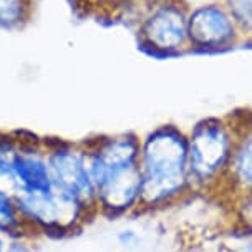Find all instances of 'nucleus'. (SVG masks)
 Masks as SVG:
<instances>
[{"label":"nucleus","mask_w":252,"mask_h":252,"mask_svg":"<svg viewBox=\"0 0 252 252\" xmlns=\"http://www.w3.org/2000/svg\"><path fill=\"white\" fill-rule=\"evenodd\" d=\"M98 216L121 219L141 214V171L139 164L116 168L93 179Z\"/></svg>","instance_id":"nucleus-7"},{"label":"nucleus","mask_w":252,"mask_h":252,"mask_svg":"<svg viewBox=\"0 0 252 252\" xmlns=\"http://www.w3.org/2000/svg\"><path fill=\"white\" fill-rule=\"evenodd\" d=\"M232 199V214L236 218V224L252 236V192H244Z\"/></svg>","instance_id":"nucleus-15"},{"label":"nucleus","mask_w":252,"mask_h":252,"mask_svg":"<svg viewBox=\"0 0 252 252\" xmlns=\"http://www.w3.org/2000/svg\"><path fill=\"white\" fill-rule=\"evenodd\" d=\"M10 166L22 194L52 188L45 136L17 131V148L10 159Z\"/></svg>","instance_id":"nucleus-8"},{"label":"nucleus","mask_w":252,"mask_h":252,"mask_svg":"<svg viewBox=\"0 0 252 252\" xmlns=\"http://www.w3.org/2000/svg\"><path fill=\"white\" fill-rule=\"evenodd\" d=\"M0 252H8V236L0 232Z\"/></svg>","instance_id":"nucleus-18"},{"label":"nucleus","mask_w":252,"mask_h":252,"mask_svg":"<svg viewBox=\"0 0 252 252\" xmlns=\"http://www.w3.org/2000/svg\"><path fill=\"white\" fill-rule=\"evenodd\" d=\"M239 29L246 47H252V0H224Z\"/></svg>","instance_id":"nucleus-14"},{"label":"nucleus","mask_w":252,"mask_h":252,"mask_svg":"<svg viewBox=\"0 0 252 252\" xmlns=\"http://www.w3.org/2000/svg\"><path fill=\"white\" fill-rule=\"evenodd\" d=\"M189 0H156L133 32L138 48L158 60L189 55Z\"/></svg>","instance_id":"nucleus-4"},{"label":"nucleus","mask_w":252,"mask_h":252,"mask_svg":"<svg viewBox=\"0 0 252 252\" xmlns=\"http://www.w3.org/2000/svg\"><path fill=\"white\" fill-rule=\"evenodd\" d=\"M17 204L27 232L33 237L65 239L82 232L98 218L94 211L53 186L43 191L24 192L17 197Z\"/></svg>","instance_id":"nucleus-3"},{"label":"nucleus","mask_w":252,"mask_h":252,"mask_svg":"<svg viewBox=\"0 0 252 252\" xmlns=\"http://www.w3.org/2000/svg\"><path fill=\"white\" fill-rule=\"evenodd\" d=\"M48 169L52 186L68 196L78 199L88 209L96 211V189L88 163V153L82 141H71L63 138H47Z\"/></svg>","instance_id":"nucleus-5"},{"label":"nucleus","mask_w":252,"mask_h":252,"mask_svg":"<svg viewBox=\"0 0 252 252\" xmlns=\"http://www.w3.org/2000/svg\"><path fill=\"white\" fill-rule=\"evenodd\" d=\"M115 241L121 249H125L126 252H133L138 251L143 244V234L133 226H125L116 231L115 234Z\"/></svg>","instance_id":"nucleus-16"},{"label":"nucleus","mask_w":252,"mask_h":252,"mask_svg":"<svg viewBox=\"0 0 252 252\" xmlns=\"http://www.w3.org/2000/svg\"><path fill=\"white\" fill-rule=\"evenodd\" d=\"M222 192H232V197L252 192V111H239V134L227 169Z\"/></svg>","instance_id":"nucleus-9"},{"label":"nucleus","mask_w":252,"mask_h":252,"mask_svg":"<svg viewBox=\"0 0 252 252\" xmlns=\"http://www.w3.org/2000/svg\"><path fill=\"white\" fill-rule=\"evenodd\" d=\"M141 214L158 213L192 196L188 169V131L161 125L139 139Z\"/></svg>","instance_id":"nucleus-1"},{"label":"nucleus","mask_w":252,"mask_h":252,"mask_svg":"<svg viewBox=\"0 0 252 252\" xmlns=\"http://www.w3.org/2000/svg\"><path fill=\"white\" fill-rule=\"evenodd\" d=\"M0 232L7 234V236L27 232L19 204H17V197L3 191H0Z\"/></svg>","instance_id":"nucleus-12"},{"label":"nucleus","mask_w":252,"mask_h":252,"mask_svg":"<svg viewBox=\"0 0 252 252\" xmlns=\"http://www.w3.org/2000/svg\"><path fill=\"white\" fill-rule=\"evenodd\" d=\"M191 53H226L244 48L246 42L224 0H199L189 8Z\"/></svg>","instance_id":"nucleus-6"},{"label":"nucleus","mask_w":252,"mask_h":252,"mask_svg":"<svg viewBox=\"0 0 252 252\" xmlns=\"http://www.w3.org/2000/svg\"><path fill=\"white\" fill-rule=\"evenodd\" d=\"M156 0H123L115 8H111L101 22L103 25L123 27L133 33L141 20L146 17Z\"/></svg>","instance_id":"nucleus-10"},{"label":"nucleus","mask_w":252,"mask_h":252,"mask_svg":"<svg viewBox=\"0 0 252 252\" xmlns=\"http://www.w3.org/2000/svg\"><path fill=\"white\" fill-rule=\"evenodd\" d=\"M37 237L32 234H15L8 236V252H35L33 242Z\"/></svg>","instance_id":"nucleus-17"},{"label":"nucleus","mask_w":252,"mask_h":252,"mask_svg":"<svg viewBox=\"0 0 252 252\" xmlns=\"http://www.w3.org/2000/svg\"><path fill=\"white\" fill-rule=\"evenodd\" d=\"M239 134V111L202 118L188 131V169L192 192L224 189Z\"/></svg>","instance_id":"nucleus-2"},{"label":"nucleus","mask_w":252,"mask_h":252,"mask_svg":"<svg viewBox=\"0 0 252 252\" xmlns=\"http://www.w3.org/2000/svg\"><path fill=\"white\" fill-rule=\"evenodd\" d=\"M123 0H70L71 10L80 19H90L101 24L111 8H115Z\"/></svg>","instance_id":"nucleus-13"},{"label":"nucleus","mask_w":252,"mask_h":252,"mask_svg":"<svg viewBox=\"0 0 252 252\" xmlns=\"http://www.w3.org/2000/svg\"><path fill=\"white\" fill-rule=\"evenodd\" d=\"M35 0H0V32L24 30L32 22Z\"/></svg>","instance_id":"nucleus-11"}]
</instances>
